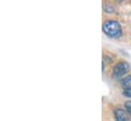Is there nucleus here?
Returning <instances> with one entry per match:
<instances>
[{
	"mask_svg": "<svg viewBox=\"0 0 131 121\" xmlns=\"http://www.w3.org/2000/svg\"><path fill=\"white\" fill-rule=\"evenodd\" d=\"M123 95L128 97V98H131V88H127L123 91Z\"/></svg>",
	"mask_w": 131,
	"mask_h": 121,
	"instance_id": "obj_6",
	"label": "nucleus"
},
{
	"mask_svg": "<svg viewBox=\"0 0 131 121\" xmlns=\"http://www.w3.org/2000/svg\"><path fill=\"white\" fill-rule=\"evenodd\" d=\"M115 120L116 121H129V114L127 111L123 109H116L115 110Z\"/></svg>",
	"mask_w": 131,
	"mask_h": 121,
	"instance_id": "obj_3",
	"label": "nucleus"
},
{
	"mask_svg": "<svg viewBox=\"0 0 131 121\" xmlns=\"http://www.w3.org/2000/svg\"><path fill=\"white\" fill-rule=\"evenodd\" d=\"M129 70H130V65L125 61H120L113 68V77L119 79L123 77Z\"/></svg>",
	"mask_w": 131,
	"mask_h": 121,
	"instance_id": "obj_2",
	"label": "nucleus"
},
{
	"mask_svg": "<svg viewBox=\"0 0 131 121\" xmlns=\"http://www.w3.org/2000/svg\"><path fill=\"white\" fill-rule=\"evenodd\" d=\"M125 107H126V111L128 112V114L131 116V101H127L125 103Z\"/></svg>",
	"mask_w": 131,
	"mask_h": 121,
	"instance_id": "obj_5",
	"label": "nucleus"
},
{
	"mask_svg": "<svg viewBox=\"0 0 131 121\" xmlns=\"http://www.w3.org/2000/svg\"><path fill=\"white\" fill-rule=\"evenodd\" d=\"M104 33L110 38H119L122 35V29L118 22L116 21H106L103 25Z\"/></svg>",
	"mask_w": 131,
	"mask_h": 121,
	"instance_id": "obj_1",
	"label": "nucleus"
},
{
	"mask_svg": "<svg viewBox=\"0 0 131 121\" xmlns=\"http://www.w3.org/2000/svg\"><path fill=\"white\" fill-rule=\"evenodd\" d=\"M121 85H122L123 87H125L126 89H127V88H131V74L127 75L126 77H124V78L122 79Z\"/></svg>",
	"mask_w": 131,
	"mask_h": 121,
	"instance_id": "obj_4",
	"label": "nucleus"
}]
</instances>
